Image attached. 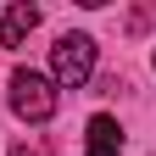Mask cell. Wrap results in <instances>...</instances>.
<instances>
[{"label":"cell","mask_w":156,"mask_h":156,"mask_svg":"<svg viewBox=\"0 0 156 156\" xmlns=\"http://www.w3.org/2000/svg\"><path fill=\"white\" fill-rule=\"evenodd\" d=\"M34 28H39V6H28V0H11V6L0 11V45L6 50H17Z\"/></svg>","instance_id":"3957f363"},{"label":"cell","mask_w":156,"mask_h":156,"mask_svg":"<svg viewBox=\"0 0 156 156\" xmlns=\"http://www.w3.org/2000/svg\"><path fill=\"white\" fill-rule=\"evenodd\" d=\"M89 78H95V39L89 34H62L50 45V84L84 89Z\"/></svg>","instance_id":"6da1fadb"},{"label":"cell","mask_w":156,"mask_h":156,"mask_svg":"<svg viewBox=\"0 0 156 156\" xmlns=\"http://www.w3.org/2000/svg\"><path fill=\"white\" fill-rule=\"evenodd\" d=\"M11 112L23 123H50L56 117V84L34 67H17L11 73Z\"/></svg>","instance_id":"7a4b0ae2"},{"label":"cell","mask_w":156,"mask_h":156,"mask_svg":"<svg viewBox=\"0 0 156 156\" xmlns=\"http://www.w3.org/2000/svg\"><path fill=\"white\" fill-rule=\"evenodd\" d=\"M6 156H39V151H28V145H11V151H6Z\"/></svg>","instance_id":"5b68a950"},{"label":"cell","mask_w":156,"mask_h":156,"mask_svg":"<svg viewBox=\"0 0 156 156\" xmlns=\"http://www.w3.org/2000/svg\"><path fill=\"white\" fill-rule=\"evenodd\" d=\"M84 151L89 156H123V128H117V117L95 112L89 128H84Z\"/></svg>","instance_id":"277c9868"}]
</instances>
